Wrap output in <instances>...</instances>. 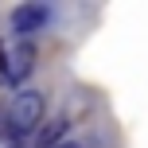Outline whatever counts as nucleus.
Masks as SVG:
<instances>
[{"mask_svg": "<svg viewBox=\"0 0 148 148\" xmlns=\"http://www.w3.org/2000/svg\"><path fill=\"white\" fill-rule=\"evenodd\" d=\"M47 16H51V12H47L43 4H20V8L12 12V27H16L20 39H23V35H35V31L47 23Z\"/></svg>", "mask_w": 148, "mask_h": 148, "instance_id": "3", "label": "nucleus"}, {"mask_svg": "<svg viewBox=\"0 0 148 148\" xmlns=\"http://www.w3.org/2000/svg\"><path fill=\"white\" fill-rule=\"evenodd\" d=\"M8 133H12V121H8V113L0 109V136H8Z\"/></svg>", "mask_w": 148, "mask_h": 148, "instance_id": "5", "label": "nucleus"}, {"mask_svg": "<svg viewBox=\"0 0 148 148\" xmlns=\"http://www.w3.org/2000/svg\"><path fill=\"white\" fill-rule=\"evenodd\" d=\"M62 148H78V144H62Z\"/></svg>", "mask_w": 148, "mask_h": 148, "instance_id": "6", "label": "nucleus"}, {"mask_svg": "<svg viewBox=\"0 0 148 148\" xmlns=\"http://www.w3.org/2000/svg\"><path fill=\"white\" fill-rule=\"evenodd\" d=\"M62 136H66V121H51V125H43V129H39L35 148H55Z\"/></svg>", "mask_w": 148, "mask_h": 148, "instance_id": "4", "label": "nucleus"}, {"mask_svg": "<svg viewBox=\"0 0 148 148\" xmlns=\"http://www.w3.org/2000/svg\"><path fill=\"white\" fill-rule=\"evenodd\" d=\"M8 121H12V136H27V133H35L39 121H43V94H35V90L16 94L12 109H8Z\"/></svg>", "mask_w": 148, "mask_h": 148, "instance_id": "1", "label": "nucleus"}, {"mask_svg": "<svg viewBox=\"0 0 148 148\" xmlns=\"http://www.w3.org/2000/svg\"><path fill=\"white\" fill-rule=\"evenodd\" d=\"M31 66H35V47H31L27 39H20V43H12V47H0V78H4L8 86H20L31 74Z\"/></svg>", "mask_w": 148, "mask_h": 148, "instance_id": "2", "label": "nucleus"}]
</instances>
